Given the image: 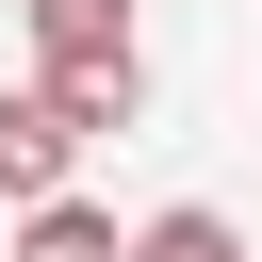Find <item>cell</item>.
Returning a JSON list of instances; mask_svg holds the SVG:
<instances>
[{"label":"cell","instance_id":"1","mask_svg":"<svg viewBox=\"0 0 262 262\" xmlns=\"http://www.w3.org/2000/svg\"><path fill=\"white\" fill-rule=\"evenodd\" d=\"M33 49H49V98L82 115V147L147 115V49H131V0H33Z\"/></svg>","mask_w":262,"mask_h":262},{"label":"cell","instance_id":"2","mask_svg":"<svg viewBox=\"0 0 262 262\" xmlns=\"http://www.w3.org/2000/svg\"><path fill=\"white\" fill-rule=\"evenodd\" d=\"M66 164H82V115H66L49 82H16V98H0V196L33 213V196H66Z\"/></svg>","mask_w":262,"mask_h":262},{"label":"cell","instance_id":"3","mask_svg":"<svg viewBox=\"0 0 262 262\" xmlns=\"http://www.w3.org/2000/svg\"><path fill=\"white\" fill-rule=\"evenodd\" d=\"M16 262H131V229L82 213V196H33V213H16Z\"/></svg>","mask_w":262,"mask_h":262},{"label":"cell","instance_id":"4","mask_svg":"<svg viewBox=\"0 0 262 262\" xmlns=\"http://www.w3.org/2000/svg\"><path fill=\"white\" fill-rule=\"evenodd\" d=\"M131 262H246V229L180 196V213H147V229H131Z\"/></svg>","mask_w":262,"mask_h":262}]
</instances>
